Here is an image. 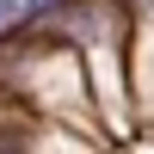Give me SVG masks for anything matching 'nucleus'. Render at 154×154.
<instances>
[{
	"mask_svg": "<svg viewBox=\"0 0 154 154\" xmlns=\"http://www.w3.org/2000/svg\"><path fill=\"white\" fill-rule=\"evenodd\" d=\"M25 142H31L25 130H0V154H25Z\"/></svg>",
	"mask_w": 154,
	"mask_h": 154,
	"instance_id": "nucleus-1",
	"label": "nucleus"
},
{
	"mask_svg": "<svg viewBox=\"0 0 154 154\" xmlns=\"http://www.w3.org/2000/svg\"><path fill=\"white\" fill-rule=\"evenodd\" d=\"M6 19H12V6H6V0H0V25H6Z\"/></svg>",
	"mask_w": 154,
	"mask_h": 154,
	"instance_id": "nucleus-2",
	"label": "nucleus"
}]
</instances>
